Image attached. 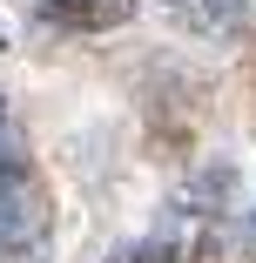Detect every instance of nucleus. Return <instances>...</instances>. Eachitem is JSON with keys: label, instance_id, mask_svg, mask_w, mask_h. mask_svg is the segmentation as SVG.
<instances>
[{"label": "nucleus", "instance_id": "nucleus-2", "mask_svg": "<svg viewBox=\"0 0 256 263\" xmlns=\"http://www.w3.org/2000/svg\"><path fill=\"white\" fill-rule=\"evenodd\" d=\"M41 27H61V34H108L135 14V0H27Z\"/></svg>", "mask_w": 256, "mask_h": 263}, {"label": "nucleus", "instance_id": "nucleus-5", "mask_svg": "<svg viewBox=\"0 0 256 263\" xmlns=\"http://www.w3.org/2000/svg\"><path fill=\"white\" fill-rule=\"evenodd\" d=\"M0 54H7V34H0Z\"/></svg>", "mask_w": 256, "mask_h": 263}, {"label": "nucleus", "instance_id": "nucleus-3", "mask_svg": "<svg viewBox=\"0 0 256 263\" xmlns=\"http://www.w3.org/2000/svg\"><path fill=\"white\" fill-rule=\"evenodd\" d=\"M0 169H27V135L7 108V95H0Z\"/></svg>", "mask_w": 256, "mask_h": 263}, {"label": "nucleus", "instance_id": "nucleus-1", "mask_svg": "<svg viewBox=\"0 0 256 263\" xmlns=\"http://www.w3.org/2000/svg\"><path fill=\"white\" fill-rule=\"evenodd\" d=\"M47 250V196L34 169H0V263H41Z\"/></svg>", "mask_w": 256, "mask_h": 263}, {"label": "nucleus", "instance_id": "nucleus-4", "mask_svg": "<svg viewBox=\"0 0 256 263\" xmlns=\"http://www.w3.org/2000/svg\"><path fill=\"white\" fill-rule=\"evenodd\" d=\"M249 243H256V216H249Z\"/></svg>", "mask_w": 256, "mask_h": 263}]
</instances>
